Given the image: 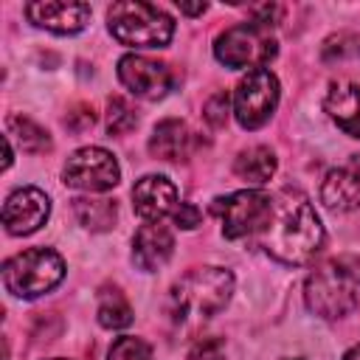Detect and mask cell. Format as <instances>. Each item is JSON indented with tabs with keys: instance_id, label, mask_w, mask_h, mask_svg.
<instances>
[{
	"instance_id": "cell-6",
	"label": "cell",
	"mask_w": 360,
	"mask_h": 360,
	"mask_svg": "<svg viewBox=\"0 0 360 360\" xmlns=\"http://www.w3.org/2000/svg\"><path fill=\"white\" fill-rule=\"evenodd\" d=\"M276 39L270 37V28L256 22H239L225 28L214 39V56L225 68H264L276 56Z\"/></svg>"
},
{
	"instance_id": "cell-1",
	"label": "cell",
	"mask_w": 360,
	"mask_h": 360,
	"mask_svg": "<svg viewBox=\"0 0 360 360\" xmlns=\"http://www.w3.org/2000/svg\"><path fill=\"white\" fill-rule=\"evenodd\" d=\"M270 259L281 264H307L323 248V225L312 202L301 191H278L273 197V211L267 225L253 239Z\"/></svg>"
},
{
	"instance_id": "cell-25",
	"label": "cell",
	"mask_w": 360,
	"mask_h": 360,
	"mask_svg": "<svg viewBox=\"0 0 360 360\" xmlns=\"http://www.w3.org/2000/svg\"><path fill=\"white\" fill-rule=\"evenodd\" d=\"M188 360H225L222 338H202L188 349Z\"/></svg>"
},
{
	"instance_id": "cell-21",
	"label": "cell",
	"mask_w": 360,
	"mask_h": 360,
	"mask_svg": "<svg viewBox=\"0 0 360 360\" xmlns=\"http://www.w3.org/2000/svg\"><path fill=\"white\" fill-rule=\"evenodd\" d=\"M8 135H17L22 152L39 155V152H48V149H51L48 132H45L39 124H34L31 118H25V115H11V118H8Z\"/></svg>"
},
{
	"instance_id": "cell-17",
	"label": "cell",
	"mask_w": 360,
	"mask_h": 360,
	"mask_svg": "<svg viewBox=\"0 0 360 360\" xmlns=\"http://www.w3.org/2000/svg\"><path fill=\"white\" fill-rule=\"evenodd\" d=\"M191 149H194V135L186 127V121H180V118L160 121L149 135V155L152 158L177 163V160H186L191 155Z\"/></svg>"
},
{
	"instance_id": "cell-12",
	"label": "cell",
	"mask_w": 360,
	"mask_h": 360,
	"mask_svg": "<svg viewBox=\"0 0 360 360\" xmlns=\"http://www.w3.org/2000/svg\"><path fill=\"white\" fill-rule=\"evenodd\" d=\"M25 17L45 31L53 34H79L90 22L87 3H65V0H37L25 6Z\"/></svg>"
},
{
	"instance_id": "cell-19",
	"label": "cell",
	"mask_w": 360,
	"mask_h": 360,
	"mask_svg": "<svg viewBox=\"0 0 360 360\" xmlns=\"http://www.w3.org/2000/svg\"><path fill=\"white\" fill-rule=\"evenodd\" d=\"M73 202V214L79 219V225H84L87 231H110L118 219V208L112 200L104 197H76Z\"/></svg>"
},
{
	"instance_id": "cell-5",
	"label": "cell",
	"mask_w": 360,
	"mask_h": 360,
	"mask_svg": "<svg viewBox=\"0 0 360 360\" xmlns=\"http://www.w3.org/2000/svg\"><path fill=\"white\" fill-rule=\"evenodd\" d=\"M65 278V259L51 248H28L3 262V287L14 298H39Z\"/></svg>"
},
{
	"instance_id": "cell-2",
	"label": "cell",
	"mask_w": 360,
	"mask_h": 360,
	"mask_svg": "<svg viewBox=\"0 0 360 360\" xmlns=\"http://www.w3.org/2000/svg\"><path fill=\"white\" fill-rule=\"evenodd\" d=\"M233 295V273L225 267H194L169 292V315L183 329H197L200 323L219 315Z\"/></svg>"
},
{
	"instance_id": "cell-3",
	"label": "cell",
	"mask_w": 360,
	"mask_h": 360,
	"mask_svg": "<svg viewBox=\"0 0 360 360\" xmlns=\"http://www.w3.org/2000/svg\"><path fill=\"white\" fill-rule=\"evenodd\" d=\"M307 309L318 318L338 321L360 307V256L343 253L321 262L304 281Z\"/></svg>"
},
{
	"instance_id": "cell-32",
	"label": "cell",
	"mask_w": 360,
	"mask_h": 360,
	"mask_svg": "<svg viewBox=\"0 0 360 360\" xmlns=\"http://www.w3.org/2000/svg\"><path fill=\"white\" fill-rule=\"evenodd\" d=\"M287 360H290V357H287ZM292 360H301V357H292Z\"/></svg>"
},
{
	"instance_id": "cell-20",
	"label": "cell",
	"mask_w": 360,
	"mask_h": 360,
	"mask_svg": "<svg viewBox=\"0 0 360 360\" xmlns=\"http://www.w3.org/2000/svg\"><path fill=\"white\" fill-rule=\"evenodd\" d=\"M96 315L104 329H124L132 323V307L118 287H101Z\"/></svg>"
},
{
	"instance_id": "cell-4",
	"label": "cell",
	"mask_w": 360,
	"mask_h": 360,
	"mask_svg": "<svg viewBox=\"0 0 360 360\" xmlns=\"http://www.w3.org/2000/svg\"><path fill=\"white\" fill-rule=\"evenodd\" d=\"M107 28L110 34L129 48H163L174 37V20L141 0H121L107 8Z\"/></svg>"
},
{
	"instance_id": "cell-13",
	"label": "cell",
	"mask_w": 360,
	"mask_h": 360,
	"mask_svg": "<svg viewBox=\"0 0 360 360\" xmlns=\"http://www.w3.org/2000/svg\"><path fill=\"white\" fill-rule=\"evenodd\" d=\"M177 205V186L163 174H146L132 186V208L146 222H160Z\"/></svg>"
},
{
	"instance_id": "cell-31",
	"label": "cell",
	"mask_w": 360,
	"mask_h": 360,
	"mask_svg": "<svg viewBox=\"0 0 360 360\" xmlns=\"http://www.w3.org/2000/svg\"><path fill=\"white\" fill-rule=\"evenodd\" d=\"M48 360H65V357H48Z\"/></svg>"
},
{
	"instance_id": "cell-27",
	"label": "cell",
	"mask_w": 360,
	"mask_h": 360,
	"mask_svg": "<svg viewBox=\"0 0 360 360\" xmlns=\"http://www.w3.org/2000/svg\"><path fill=\"white\" fill-rule=\"evenodd\" d=\"M96 124V115H93V107H87V104H79L73 112H68V118H65V127L68 129H73V132H84V129H90Z\"/></svg>"
},
{
	"instance_id": "cell-26",
	"label": "cell",
	"mask_w": 360,
	"mask_h": 360,
	"mask_svg": "<svg viewBox=\"0 0 360 360\" xmlns=\"http://www.w3.org/2000/svg\"><path fill=\"white\" fill-rule=\"evenodd\" d=\"M228 93H214L208 101H205V107H202V118L217 129V127H222L225 121H228Z\"/></svg>"
},
{
	"instance_id": "cell-30",
	"label": "cell",
	"mask_w": 360,
	"mask_h": 360,
	"mask_svg": "<svg viewBox=\"0 0 360 360\" xmlns=\"http://www.w3.org/2000/svg\"><path fill=\"white\" fill-rule=\"evenodd\" d=\"M340 360H360V343H357V346H352Z\"/></svg>"
},
{
	"instance_id": "cell-10",
	"label": "cell",
	"mask_w": 360,
	"mask_h": 360,
	"mask_svg": "<svg viewBox=\"0 0 360 360\" xmlns=\"http://www.w3.org/2000/svg\"><path fill=\"white\" fill-rule=\"evenodd\" d=\"M118 79L132 96L149 98V101L163 98L174 82L169 65L149 59V56H141V53H127L118 59Z\"/></svg>"
},
{
	"instance_id": "cell-18",
	"label": "cell",
	"mask_w": 360,
	"mask_h": 360,
	"mask_svg": "<svg viewBox=\"0 0 360 360\" xmlns=\"http://www.w3.org/2000/svg\"><path fill=\"white\" fill-rule=\"evenodd\" d=\"M233 172L250 186H264L276 174V155L270 146H248L236 155Z\"/></svg>"
},
{
	"instance_id": "cell-14",
	"label": "cell",
	"mask_w": 360,
	"mask_h": 360,
	"mask_svg": "<svg viewBox=\"0 0 360 360\" xmlns=\"http://www.w3.org/2000/svg\"><path fill=\"white\" fill-rule=\"evenodd\" d=\"M321 202L332 211L360 208V155H352L343 166L332 169L321 183Z\"/></svg>"
},
{
	"instance_id": "cell-11",
	"label": "cell",
	"mask_w": 360,
	"mask_h": 360,
	"mask_svg": "<svg viewBox=\"0 0 360 360\" xmlns=\"http://www.w3.org/2000/svg\"><path fill=\"white\" fill-rule=\"evenodd\" d=\"M51 214V200L37 186H22L11 191L3 202V225L11 236H28L45 225Z\"/></svg>"
},
{
	"instance_id": "cell-15",
	"label": "cell",
	"mask_w": 360,
	"mask_h": 360,
	"mask_svg": "<svg viewBox=\"0 0 360 360\" xmlns=\"http://www.w3.org/2000/svg\"><path fill=\"white\" fill-rule=\"evenodd\" d=\"M174 253V236L160 222H146L132 236V262L143 273L160 270Z\"/></svg>"
},
{
	"instance_id": "cell-9",
	"label": "cell",
	"mask_w": 360,
	"mask_h": 360,
	"mask_svg": "<svg viewBox=\"0 0 360 360\" xmlns=\"http://www.w3.org/2000/svg\"><path fill=\"white\" fill-rule=\"evenodd\" d=\"M62 180H65V186L90 191V194L110 191L112 186H118L121 169H118V160L112 158V152H107L101 146H82L65 160Z\"/></svg>"
},
{
	"instance_id": "cell-23",
	"label": "cell",
	"mask_w": 360,
	"mask_h": 360,
	"mask_svg": "<svg viewBox=\"0 0 360 360\" xmlns=\"http://www.w3.org/2000/svg\"><path fill=\"white\" fill-rule=\"evenodd\" d=\"M107 360H152V346L143 338L124 335L110 346Z\"/></svg>"
},
{
	"instance_id": "cell-8",
	"label": "cell",
	"mask_w": 360,
	"mask_h": 360,
	"mask_svg": "<svg viewBox=\"0 0 360 360\" xmlns=\"http://www.w3.org/2000/svg\"><path fill=\"white\" fill-rule=\"evenodd\" d=\"M278 79L267 68L248 70L233 90V118L242 129L264 127L278 107Z\"/></svg>"
},
{
	"instance_id": "cell-22",
	"label": "cell",
	"mask_w": 360,
	"mask_h": 360,
	"mask_svg": "<svg viewBox=\"0 0 360 360\" xmlns=\"http://www.w3.org/2000/svg\"><path fill=\"white\" fill-rule=\"evenodd\" d=\"M135 124H138V115H135L132 104L121 96H112L107 101V132L110 135H124V132L135 129Z\"/></svg>"
},
{
	"instance_id": "cell-29",
	"label": "cell",
	"mask_w": 360,
	"mask_h": 360,
	"mask_svg": "<svg viewBox=\"0 0 360 360\" xmlns=\"http://www.w3.org/2000/svg\"><path fill=\"white\" fill-rule=\"evenodd\" d=\"M177 8L186 11V14H202L208 6H205V3H180V0H177Z\"/></svg>"
},
{
	"instance_id": "cell-24",
	"label": "cell",
	"mask_w": 360,
	"mask_h": 360,
	"mask_svg": "<svg viewBox=\"0 0 360 360\" xmlns=\"http://www.w3.org/2000/svg\"><path fill=\"white\" fill-rule=\"evenodd\" d=\"M357 53L360 56V37L354 34H338V37H329L326 45H323V59H346Z\"/></svg>"
},
{
	"instance_id": "cell-28",
	"label": "cell",
	"mask_w": 360,
	"mask_h": 360,
	"mask_svg": "<svg viewBox=\"0 0 360 360\" xmlns=\"http://www.w3.org/2000/svg\"><path fill=\"white\" fill-rule=\"evenodd\" d=\"M174 222L180 225V228H186V231H191V228H197L200 225V219H202V214H200V208L194 205V202H180L177 208H174Z\"/></svg>"
},
{
	"instance_id": "cell-7",
	"label": "cell",
	"mask_w": 360,
	"mask_h": 360,
	"mask_svg": "<svg viewBox=\"0 0 360 360\" xmlns=\"http://www.w3.org/2000/svg\"><path fill=\"white\" fill-rule=\"evenodd\" d=\"M211 211L222 222V233L228 239H256L259 231L267 225L273 211V197L259 188H242L228 197H217Z\"/></svg>"
},
{
	"instance_id": "cell-16",
	"label": "cell",
	"mask_w": 360,
	"mask_h": 360,
	"mask_svg": "<svg viewBox=\"0 0 360 360\" xmlns=\"http://www.w3.org/2000/svg\"><path fill=\"white\" fill-rule=\"evenodd\" d=\"M326 115L352 138H360V84L332 82L323 98Z\"/></svg>"
}]
</instances>
